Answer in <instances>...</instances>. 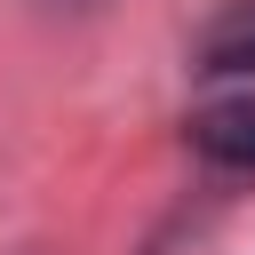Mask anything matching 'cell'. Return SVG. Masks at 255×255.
<instances>
[{
  "instance_id": "cell-2",
  "label": "cell",
  "mask_w": 255,
  "mask_h": 255,
  "mask_svg": "<svg viewBox=\"0 0 255 255\" xmlns=\"http://www.w3.org/2000/svg\"><path fill=\"white\" fill-rule=\"evenodd\" d=\"M191 56L207 80H255V0H231L223 16H207Z\"/></svg>"
},
{
  "instance_id": "cell-1",
  "label": "cell",
  "mask_w": 255,
  "mask_h": 255,
  "mask_svg": "<svg viewBox=\"0 0 255 255\" xmlns=\"http://www.w3.org/2000/svg\"><path fill=\"white\" fill-rule=\"evenodd\" d=\"M191 151L231 167V175H255V80L191 112Z\"/></svg>"
}]
</instances>
